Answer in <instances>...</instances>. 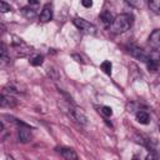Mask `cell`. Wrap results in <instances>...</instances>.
<instances>
[{
	"label": "cell",
	"instance_id": "6da1fadb",
	"mask_svg": "<svg viewBox=\"0 0 160 160\" xmlns=\"http://www.w3.org/2000/svg\"><path fill=\"white\" fill-rule=\"evenodd\" d=\"M132 22H134V18L131 14H120L114 18V21L110 25L109 30L116 35L124 34L132 26Z\"/></svg>",
	"mask_w": 160,
	"mask_h": 160
},
{
	"label": "cell",
	"instance_id": "8992f818",
	"mask_svg": "<svg viewBox=\"0 0 160 160\" xmlns=\"http://www.w3.org/2000/svg\"><path fill=\"white\" fill-rule=\"evenodd\" d=\"M149 45L152 48L154 51L160 54V29L154 30L149 36Z\"/></svg>",
	"mask_w": 160,
	"mask_h": 160
},
{
	"label": "cell",
	"instance_id": "8fae6325",
	"mask_svg": "<svg viewBox=\"0 0 160 160\" xmlns=\"http://www.w3.org/2000/svg\"><path fill=\"white\" fill-rule=\"evenodd\" d=\"M59 152L61 154V156L66 160H76L78 159V154L72 150V149H69V148H61L59 150Z\"/></svg>",
	"mask_w": 160,
	"mask_h": 160
},
{
	"label": "cell",
	"instance_id": "4fadbf2b",
	"mask_svg": "<svg viewBox=\"0 0 160 160\" xmlns=\"http://www.w3.org/2000/svg\"><path fill=\"white\" fill-rule=\"evenodd\" d=\"M148 5L152 12L160 15V0H148Z\"/></svg>",
	"mask_w": 160,
	"mask_h": 160
},
{
	"label": "cell",
	"instance_id": "e0dca14e",
	"mask_svg": "<svg viewBox=\"0 0 160 160\" xmlns=\"http://www.w3.org/2000/svg\"><path fill=\"white\" fill-rule=\"evenodd\" d=\"M10 10H11L10 4H8V2L4 1V0H1V1H0V11H1V12H8V11H10Z\"/></svg>",
	"mask_w": 160,
	"mask_h": 160
},
{
	"label": "cell",
	"instance_id": "ffe728a7",
	"mask_svg": "<svg viewBox=\"0 0 160 160\" xmlns=\"http://www.w3.org/2000/svg\"><path fill=\"white\" fill-rule=\"evenodd\" d=\"M81 5L84 8H91L92 6V0H81Z\"/></svg>",
	"mask_w": 160,
	"mask_h": 160
},
{
	"label": "cell",
	"instance_id": "7a4b0ae2",
	"mask_svg": "<svg viewBox=\"0 0 160 160\" xmlns=\"http://www.w3.org/2000/svg\"><path fill=\"white\" fill-rule=\"evenodd\" d=\"M72 22H74V25L79 29V31H81L82 34H86V35H95L96 31H98V29H96V26H95L94 24L86 21V20L82 19V18H74Z\"/></svg>",
	"mask_w": 160,
	"mask_h": 160
},
{
	"label": "cell",
	"instance_id": "2e32d148",
	"mask_svg": "<svg viewBox=\"0 0 160 160\" xmlns=\"http://www.w3.org/2000/svg\"><path fill=\"white\" fill-rule=\"evenodd\" d=\"M9 60H10V58L8 56L6 46H5V44H1V61H2V64H5V62H9Z\"/></svg>",
	"mask_w": 160,
	"mask_h": 160
},
{
	"label": "cell",
	"instance_id": "5bb4252c",
	"mask_svg": "<svg viewBox=\"0 0 160 160\" xmlns=\"http://www.w3.org/2000/svg\"><path fill=\"white\" fill-rule=\"evenodd\" d=\"M101 70L105 72V74H108V75H111V69H112V64L109 61V60H105V61H102L101 62Z\"/></svg>",
	"mask_w": 160,
	"mask_h": 160
},
{
	"label": "cell",
	"instance_id": "ac0fdd59",
	"mask_svg": "<svg viewBox=\"0 0 160 160\" xmlns=\"http://www.w3.org/2000/svg\"><path fill=\"white\" fill-rule=\"evenodd\" d=\"M101 114H104L105 116H111L112 115V109L110 106H101L99 110Z\"/></svg>",
	"mask_w": 160,
	"mask_h": 160
},
{
	"label": "cell",
	"instance_id": "7c38bea8",
	"mask_svg": "<svg viewBox=\"0 0 160 160\" xmlns=\"http://www.w3.org/2000/svg\"><path fill=\"white\" fill-rule=\"evenodd\" d=\"M21 14H22L24 18H26V19H29V20H32V19L36 16V11H35L34 9H31V8H29V6L22 8V9H21Z\"/></svg>",
	"mask_w": 160,
	"mask_h": 160
},
{
	"label": "cell",
	"instance_id": "9c48e42d",
	"mask_svg": "<svg viewBox=\"0 0 160 160\" xmlns=\"http://www.w3.org/2000/svg\"><path fill=\"white\" fill-rule=\"evenodd\" d=\"M99 19H100V21L102 22V25L105 28H110V25L114 21V16L109 10H102L100 12V15H99Z\"/></svg>",
	"mask_w": 160,
	"mask_h": 160
},
{
	"label": "cell",
	"instance_id": "277c9868",
	"mask_svg": "<svg viewBox=\"0 0 160 160\" xmlns=\"http://www.w3.org/2000/svg\"><path fill=\"white\" fill-rule=\"evenodd\" d=\"M128 51L131 56H134L135 59L142 61V62H148V60L150 59V54H148L145 50H142L141 48L139 46H135V45H130L128 46Z\"/></svg>",
	"mask_w": 160,
	"mask_h": 160
},
{
	"label": "cell",
	"instance_id": "ba28073f",
	"mask_svg": "<svg viewBox=\"0 0 160 160\" xmlns=\"http://www.w3.org/2000/svg\"><path fill=\"white\" fill-rule=\"evenodd\" d=\"M0 102H1V106H2V108H14V106H16V104H18L16 99H15L14 96H11L10 94L8 95L5 91H4L2 95H1Z\"/></svg>",
	"mask_w": 160,
	"mask_h": 160
},
{
	"label": "cell",
	"instance_id": "30bf717a",
	"mask_svg": "<svg viewBox=\"0 0 160 160\" xmlns=\"http://www.w3.org/2000/svg\"><path fill=\"white\" fill-rule=\"evenodd\" d=\"M135 118H136V120H138L140 124H144V125L149 124V121H150V115H149V112L145 111V110H140V109H139V110L135 112Z\"/></svg>",
	"mask_w": 160,
	"mask_h": 160
},
{
	"label": "cell",
	"instance_id": "9a60e30c",
	"mask_svg": "<svg viewBox=\"0 0 160 160\" xmlns=\"http://www.w3.org/2000/svg\"><path fill=\"white\" fill-rule=\"evenodd\" d=\"M42 62H44V56H42V55H35V56L31 58V60H30V64H31L32 66H40Z\"/></svg>",
	"mask_w": 160,
	"mask_h": 160
},
{
	"label": "cell",
	"instance_id": "5b68a950",
	"mask_svg": "<svg viewBox=\"0 0 160 160\" xmlns=\"http://www.w3.org/2000/svg\"><path fill=\"white\" fill-rule=\"evenodd\" d=\"M18 138H19V141L22 142V144H26V142L31 141V139H32L31 129L26 124L21 122L20 128H19V131H18Z\"/></svg>",
	"mask_w": 160,
	"mask_h": 160
},
{
	"label": "cell",
	"instance_id": "3957f363",
	"mask_svg": "<svg viewBox=\"0 0 160 160\" xmlns=\"http://www.w3.org/2000/svg\"><path fill=\"white\" fill-rule=\"evenodd\" d=\"M70 115L71 118L80 125H88L89 120H88V115L85 114V111L81 108L78 106H71L70 108Z\"/></svg>",
	"mask_w": 160,
	"mask_h": 160
},
{
	"label": "cell",
	"instance_id": "7402d4cb",
	"mask_svg": "<svg viewBox=\"0 0 160 160\" xmlns=\"http://www.w3.org/2000/svg\"><path fill=\"white\" fill-rule=\"evenodd\" d=\"M159 129H160V121H159Z\"/></svg>",
	"mask_w": 160,
	"mask_h": 160
},
{
	"label": "cell",
	"instance_id": "d6986e66",
	"mask_svg": "<svg viewBox=\"0 0 160 160\" xmlns=\"http://www.w3.org/2000/svg\"><path fill=\"white\" fill-rule=\"evenodd\" d=\"M128 4H130L131 6H135V8H139L141 6V0H125Z\"/></svg>",
	"mask_w": 160,
	"mask_h": 160
},
{
	"label": "cell",
	"instance_id": "44dd1931",
	"mask_svg": "<svg viewBox=\"0 0 160 160\" xmlns=\"http://www.w3.org/2000/svg\"><path fill=\"white\" fill-rule=\"evenodd\" d=\"M28 1H29L30 5H36V4L39 2V0H28Z\"/></svg>",
	"mask_w": 160,
	"mask_h": 160
},
{
	"label": "cell",
	"instance_id": "52a82bcc",
	"mask_svg": "<svg viewBox=\"0 0 160 160\" xmlns=\"http://www.w3.org/2000/svg\"><path fill=\"white\" fill-rule=\"evenodd\" d=\"M39 19H40L41 22H48V21H50L52 19V5L50 2L44 5V8H42V10L40 12Z\"/></svg>",
	"mask_w": 160,
	"mask_h": 160
}]
</instances>
